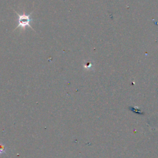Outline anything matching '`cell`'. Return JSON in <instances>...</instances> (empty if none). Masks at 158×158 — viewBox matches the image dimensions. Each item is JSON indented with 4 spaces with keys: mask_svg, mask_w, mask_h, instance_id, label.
Listing matches in <instances>:
<instances>
[{
    "mask_svg": "<svg viewBox=\"0 0 158 158\" xmlns=\"http://www.w3.org/2000/svg\"><path fill=\"white\" fill-rule=\"evenodd\" d=\"M16 14L19 17V19H18V21H19V25L17 26V27L16 28V29L14 30H17V29H19V28H21V29H25V28L26 27H29L31 29H32L33 31L34 29H33V28L32 27V26L30 25V23L32 22V21H33V19L32 18L30 17V15L32 14V13H31L29 15H26V14H22V15H20L19 14H18L16 11H15Z\"/></svg>",
    "mask_w": 158,
    "mask_h": 158,
    "instance_id": "obj_1",
    "label": "cell"
},
{
    "mask_svg": "<svg viewBox=\"0 0 158 158\" xmlns=\"http://www.w3.org/2000/svg\"><path fill=\"white\" fill-rule=\"evenodd\" d=\"M6 148L3 145H0V154H3L5 152Z\"/></svg>",
    "mask_w": 158,
    "mask_h": 158,
    "instance_id": "obj_2",
    "label": "cell"
}]
</instances>
